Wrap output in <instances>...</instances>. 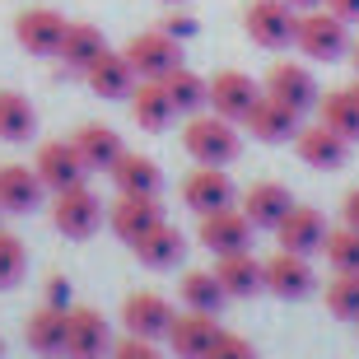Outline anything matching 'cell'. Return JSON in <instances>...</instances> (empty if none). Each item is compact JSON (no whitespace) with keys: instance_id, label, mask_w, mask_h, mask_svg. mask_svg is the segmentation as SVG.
Instances as JSON below:
<instances>
[{"instance_id":"14","label":"cell","mask_w":359,"mask_h":359,"mask_svg":"<svg viewBox=\"0 0 359 359\" xmlns=\"http://www.w3.org/2000/svg\"><path fill=\"white\" fill-rule=\"evenodd\" d=\"M107 224L121 243H140L149 229L163 224V201L159 196H117V205L107 210Z\"/></svg>"},{"instance_id":"48","label":"cell","mask_w":359,"mask_h":359,"mask_svg":"<svg viewBox=\"0 0 359 359\" xmlns=\"http://www.w3.org/2000/svg\"><path fill=\"white\" fill-rule=\"evenodd\" d=\"M0 215H5V210H0Z\"/></svg>"},{"instance_id":"20","label":"cell","mask_w":359,"mask_h":359,"mask_svg":"<svg viewBox=\"0 0 359 359\" xmlns=\"http://www.w3.org/2000/svg\"><path fill=\"white\" fill-rule=\"evenodd\" d=\"M294 149H299V159H304L308 168H341V163L350 159V140H341L336 131H327L322 121H313V126H299V135H294Z\"/></svg>"},{"instance_id":"29","label":"cell","mask_w":359,"mask_h":359,"mask_svg":"<svg viewBox=\"0 0 359 359\" xmlns=\"http://www.w3.org/2000/svg\"><path fill=\"white\" fill-rule=\"evenodd\" d=\"M135 257H140V266H149V271H168V266H177V262L187 257L182 229H173L168 219H163L159 229H149L145 238L135 243Z\"/></svg>"},{"instance_id":"30","label":"cell","mask_w":359,"mask_h":359,"mask_svg":"<svg viewBox=\"0 0 359 359\" xmlns=\"http://www.w3.org/2000/svg\"><path fill=\"white\" fill-rule=\"evenodd\" d=\"M318 121L327 131H336L341 140L355 145L359 140V103L350 89H332V93H318Z\"/></svg>"},{"instance_id":"9","label":"cell","mask_w":359,"mask_h":359,"mask_svg":"<svg viewBox=\"0 0 359 359\" xmlns=\"http://www.w3.org/2000/svg\"><path fill=\"white\" fill-rule=\"evenodd\" d=\"M173 318H177L173 304L154 290H135V294H126V304H121V327H126V336L159 341V336H168Z\"/></svg>"},{"instance_id":"7","label":"cell","mask_w":359,"mask_h":359,"mask_svg":"<svg viewBox=\"0 0 359 359\" xmlns=\"http://www.w3.org/2000/svg\"><path fill=\"white\" fill-rule=\"evenodd\" d=\"M112 355V327L93 308L66 313V359H107Z\"/></svg>"},{"instance_id":"47","label":"cell","mask_w":359,"mask_h":359,"mask_svg":"<svg viewBox=\"0 0 359 359\" xmlns=\"http://www.w3.org/2000/svg\"><path fill=\"white\" fill-rule=\"evenodd\" d=\"M0 350H5V341H0Z\"/></svg>"},{"instance_id":"40","label":"cell","mask_w":359,"mask_h":359,"mask_svg":"<svg viewBox=\"0 0 359 359\" xmlns=\"http://www.w3.org/2000/svg\"><path fill=\"white\" fill-rule=\"evenodd\" d=\"M42 304L70 308V280H66V276H52V280H47V290H42Z\"/></svg>"},{"instance_id":"10","label":"cell","mask_w":359,"mask_h":359,"mask_svg":"<svg viewBox=\"0 0 359 359\" xmlns=\"http://www.w3.org/2000/svg\"><path fill=\"white\" fill-rule=\"evenodd\" d=\"M257 98H262V84H257L252 75H243V70H219L215 80H205V103H210V112H219V117H229V121H243L252 112Z\"/></svg>"},{"instance_id":"39","label":"cell","mask_w":359,"mask_h":359,"mask_svg":"<svg viewBox=\"0 0 359 359\" xmlns=\"http://www.w3.org/2000/svg\"><path fill=\"white\" fill-rule=\"evenodd\" d=\"M159 28L168 33V38H177V42L196 38V19H191V14H182V10H173V14H168V19H163Z\"/></svg>"},{"instance_id":"16","label":"cell","mask_w":359,"mask_h":359,"mask_svg":"<svg viewBox=\"0 0 359 359\" xmlns=\"http://www.w3.org/2000/svg\"><path fill=\"white\" fill-rule=\"evenodd\" d=\"M14 38H19V47H24L28 56H56V47L66 38V19L56 10H47V5L24 10L14 19Z\"/></svg>"},{"instance_id":"46","label":"cell","mask_w":359,"mask_h":359,"mask_svg":"<svg viewBox=\"0 0 359 359\" xmlns=\"http://www.w3.org/2000/svg\"><path fill=\"white\" fill-rule=\"evenodd\" d=\"M168 5H182V0H168Z\"/></svg>"},{"instance_id":"38","label":"cell","mask_w":359,"mask_h":359,"mask_svg":"<svg viewBox=\"0 0 359 359\" xmlns=\"http://www.w3.org/2000/svg\"><path fill=\"white\" fill-rule=\"evenodd\" d=\"M107 359H163V355H159L154 341H145V336H126V341H112V355Z\"/></svg>"},{"instance_id":"12","label":"cell","mask_w":359,"mask_h":359,"mask_svg":"<svg viewBox=\"0 0 359 359\" xmlns=\"http://www.w3.org/2000/svg\"><path fill=\"white\" fill-rule=\"evenodd\" d=\"M276 243L285 248V252H299V257H313V252H322V243H327V219H322L313 205H290V215L280 219L276 229Z\"/></svg>"},{"instance_id":"19","label":"cell","mask_w":359,"mask_h":359,"mask_svg":"<svg viewBox=\"0 0 359 359\" xmlns=\"http://www.w3.org/2000/svg\"><path fill=\"white\" fill-rule=\"evenodd\" d=\"M219 336V322H215V313H177L173 327H168V350H173L177 359H205V350H210V341Z\"/></svg>"},{"instance_id":"37","label":"cell","mask_w":359,"mask_h":359,"mask_svg":"<svg viewBox=\"0 0 359 359\" xmlns=\"http://www.w3.org/2000/svg\"><path fill=\"white\" fill-rule=\"evenodd\" d=\"M205 359H252V346L233 332H219L210 341V350H205Z\"/></svg>"},{"instance_id":"3","label":"cell","mask_w":359,"mask_h":359,"mask_svg":"<svg viewBox=\"0 0 359 359\" xmlns=\"http://www.w3.org/2000/svg\"><path fill=\"white\" fill-rule=\"evenodd\" d=\"M243 28H248V38H252L257 47L280 52V47H290L294 33H299V10H294L290 0H252V5L243 10Z\"/></svg>"},{"instance_id":"17","label":"cell","mask_w":359,"mask_h":359,"mask_svg":"<svg viewBox=\"0 0 359 359\" xmlns=\"http://www.w3.org/2000/svg\"><path fill=\"white\" fill-rule=\"evenodd\" d=\"M243 126L252 131V140H262V145H280V140H294L299 135V126H304V117L294 112V107L276 103L271 93H262L252 103V112L243 117Z\"/></svg>"},{"instance_id":"6","label":"cell","mask_w":359,"mask_h":359,"mask_svg":"<svg viewBox=\"0 0 359 359\" xmlns=\"http://www.w3.org/2000/svg\"><path fill=\"white\" fill-rule=\"evenodd\" d=\"M196 238H201V248L215 252V257L243 252V248H252V219H248L243 210H233V205H224V210L201 215Z\"/></svg>"},{"instance_id":"28","label":"cell","mask_w":359,"mask_h":359,"mask_svg":"<svg viewBox=\"0 0 359 359\" xmlns=\"http://www.w3.org/2000/svg\"><path fill=\"white\" fill-rule=\"evenodd\" d=\"M103 52H107V38L93 24H66V38H61V47H56L61 66L75 70V75H84Z\"/></svg>"},{"instance_id":"2","label":"cell","mask_w":359,"mask_h":359,"mask_svg":"<svg viewBox=\"0 0 359 359\" xmlns=\"http://www.w3.org/2000/svg\"><path fill=\"white\" fill-rule=\"evenodd\" d=\"M294 47H299L308 61H341V56L350 52V24L336 19L327 5H322V10H304L299 14Z\"/></svg>"},{"instance_id":"26","label":"cell","mask_w":359,"mask_h":359,"mask_svg":"<svg viewBox=\"0 0 359 359\" xmlns=\"http://www.w3.org/2000/svg\"><path fill=\"white\" fill-rule=\"evenodd\" d=\"M290 205L294 196H290V187H280V182H252L248 196H243V215L252 219V229H276L290 215Z\"/></svg>"},{"instance_id":"1","label":"cell","mask_w":359,"mask_h":359,"mask_svg":"<svg viewBox=\"0 0 359 359\" xmlns=\"http://www.w3.org/2000/svg\"><path fill=\"white\" fill-rule=\"evenodd\" d=\"M182 149L191 154L196 163H210V168H229V163L238 159V121L219 117V112H196V117H187L182 126Z\"/></svg>"},{"instance_id":"42","label":"cell","mask_w":359,"mask_h":359,"mask_svg":"<svg viewBox=\"0 0 359 359\" xmlns=\"http://www.w3.org/2000/svg\"><path fill=\"white\" fill-rule=\"evenodd\" d=\"M327 10H332L336 19H346V24H355V19H359V0H327Z\"/></svg>"},{"instance_id":"43","label":"cell","mask_w":359,"mask_h":359,"mask_svg":"<svg viewBox=\"0 0 359 359\" xmlns=\"http://www.w3.org/2000/svg\"><path fill=\"white\" fill-rule=\"evenodd\" d=\"M290 5H294V10H299V14H304V10H322L327 0H290Z\"/></svg>"},{"instance_id":"5","label":"cell","mask_w":359,"mask_h":359,"mask_svg":"<svg viewBox=\"0 0 359 359\" xmlns=\"http://www.w3.org/2000/svg\"><path fill=\"white\" fill-rule=\"evenodd\" d=\"M126 61H131L135 80H163L168 70L182 66V42L168 38L163 28H149V33H135L126 42Z\"/></svg>"},{"instance_id":"25","label":"cell","mask_w":359,"mask_h":359,"mask_svg":"<svg viewBox=\"0 0 359 359\" xmlns=\"http://www.w3.org/2000/svg\"><path fill=\"white\" fill-rule=\"evenodd\" d=\"M215 276H219V285H224L229 299H252L257 290H266V280H262V262L252 257V248L219 257V262H215Z\"/></svg>"},{"instance_id":"15","label":"cell","mask_w":359,"mask_h":359,"mask_svg":"<svg viewBox=\"0 0 359 359\" xmlns=\"http://www.w3.org/2000/svg\"><path fill=\"white\" fill-rule=\"evenodd\" d=\"M233 177L224 173V168H210V163H201V168H191V173L182 177V201L191 205L196 215H210V210H224V205H233Z\"/></svg>"},{"instance_id":"36","label":"cell","mask_w":359,"mask_h":359,"mask_svg":"<svg viewBox=\"0 0 359 359\" xmlns=\"http://www.w3.org/2000/svg\"><path fill=\"white\" fill-rule=\"evenodd\" d=\"M322 252H327V262L336 271H359V229H350V224L332 229L327 243H322Z\"/></svg>"},{"instance_id":"35","label":"cell","mask_w":359,"mask_h":359,"mask_svg":"<svg viewBox=\"0 0 359 359\" xmlns=\"http://www.w3.org/2000/svg\"><path fill=\"white\" fill-rule=\"evenodd\" d=\"M28 271V248L19 243V233L0 229V290H14Z\"/></svg>"},{"instance_id":"31","label":"cell","mask_w":359,"mask_h":359,"mask_svg":"<svg viewBox=\"0 0 359 359\" xmlns=\"http://www.w3.org/2000/svg\"><path fill=\"white\" fill-rule=\"evenodd\" d=\"M33 131H38V112H33V103H28L24 93L5 89L0 93V140L24 145V140H33Z\"/></svg>"},{"instance_id":"32","label":"cell","mask_w":359,"mask_h":359,"mask_svg":"<svg viewBox=\"0 0 359 359\" xmlns=\"http://www.w3.org/2000/svg\"><path fill=\"white\" fill-rule=\"evenodd\" d=\"M159 84H163V93H168V103H173L177 117H196L201 107H205V80H201L196 70L177 66V70H168Z\"/></svg>"},{"instance_id":"13","label":"cell","mask_w":359,"mask_h":359,"mask_svg":"<svg viewBox=\"0 0 359 359\" xmlns=\"http://www.w3.org/2000/svg\"><path fill=\"white\" fill-rule=\"evenodd\" d=\"M262 280H266V290L276 294V299H308L313 285H318V276H313V266H308V257L285 252V248L262 262Z\"/></svg>"},{"instance_id":"11","label":"cell","mask_w":359,"mask_h":359,"mask_svg":"<svg viewBox=\"0 0 359 359\" xmlns=\"http://www.w3.org/2000/svg\"><path fill=\"white\" fill-rule=\"evenodd\" d=\"M33 168H38V177H42L47 191H66V187H80L84 177H89V163L80 159L75 140H47V145L38 149Z\"/></svg>"},{"instance_id":"44","label":"cell","mask_w":359,"mask_h":359,"mask_svg":"<svg viewBox=\"0 0 359 359\" xmlns=\"http://www.w3.org/2000/svg\"><path fill=\"white\" fill-rule=\"evenodd\" d=\"M350 56H355V70H359V42H355V47H350Z\"/></svg>"},{"instance_id":"34","label":"cell","mask_w":359,"mask_h":359,"mask_svg":"<svg viewBox=\"0 0 359 359\" xmlns=\"http://www.w3.org/2000/svg\"><path fill=\"white\" fill-rule=\"evenodd\" d=\"M327 313L341 322H359V271H336L327 285Z\"/></svg>"},{"instance_id":"41","label":"cell","mask_w":359,"mask_h":359,"mask_svg":"<svg viewBox=\"0 0 359 359\" xmlns=\"http://www.w3.org/2000/svg\"><path fill=\"white\" fill-rule=\"evenodd\" d=\"M341 219H346L350 229H359V187L346 191V201H341Z\"/></svg>"},{"instance_id":"18","label":"cell","mask_w":359,"mask_h":359,"mask_svg":"<svg viewBox=\"0 0 359 359\" xmlns=\"http://www.w3.org/2000/svg\"><path fill=\"white\" fill-rule=\"evenodd\" d=\"M42 196H47V187H42L38 168H28V163H5L0 168V210L5 215L38 210Z\"/></svg>"},{"instance_id":"45","label":"cell","mask_w":359,"mask_h":359,"mask_svg":"<svg viewBox=\"0 0 359 359\" xmlns=\"http://www.w3.org/2000/svg\"><path fill=\"white\" fill-rule=\"evenodd\" d=\"M350 93H355V103H359V80H355V84H350Z\"/></svg>"},{"instance_id":"23","label":"cell","mask_w":359,"mask_h":359,"mask_svg":"<svg viewBox=\"0 0 359 359\" xmlns=\"http://www.w3.org/2000/svg\"><path fill=\"white\" fill-rule=\"evenodd\" d=\"M84 84H89L98 98H131L135 70H131V61H126V52H112V47H107V52L84 70Z\"/></svg>"},{"instance_id":"33","label":"cell","mask_w":359,"mask_h":359,"mask_svg":"<svg viewBox=\"0 0 359 359\" xmlns=\"http://www.w3.org/2000/svg\"><path fill=\"white\" fill-rule=\"evenodd\" d=\"M182 304L191 308V313H219V308H224V285H219V276H215V271H187L182 276Z\"/></svg>"},{"instance_id":"22","label":"cell","mask_w":359,"mask_h":359,"mask_svg":"<svg viewBox=\"0 0 359 359\" xmlns=\"http://www.w3.org/2000/svg\"><path fill=\"white\" fill-rule=\"evenodd\" d=\"M75 149H80V159L89 163V173H112V163L126 154L121 145V135L103 121H84L80 131H75Z\"/></svg>"},{"instance_id":"21","label":"cell","mask_w":359,"mask_h":359,"mask_svg":"<svg viewBox=\"0 0 359 359\" xmlns=\"http://www.w3.org/2000/svg\"><path fill=\"white\" fill-rule=\"evenodd\" d=\"M112 187H117V196H159L163 191V168L149 154H121L112 163Z\"/></svg>"},{"instance_id":"24","label":"cell","mask_w":359,"mask_h":359,"mask_svg":"<svg viewBox=\"0 0 359 359\" xmlns=\"http://www.w3.org/2000/svg\"><path fill=\"white\" fill-rule=\"evenodd\" d=\"M66 313H70V308L42 304L38 313L24 322V341H28V350H38L42 359H61V355H66Z\"/></svg>"},{"instance_id":"27","label":"cell","mask_w":359,"mask_h":359,"mask_svg":"<svg viewBox=\"0 0 359 359\" xmlns=\"http://www.w3.org/2000/svg\"><path fill=\"white\" fill-rule=\"evenodd\" d=\"M126 103H131V117H135L140 131H168V121L177 117L159 80H135V89H131Z\"/></svg>"},{"instance_id":"4","label":"cell","mask_w":359,"mask_h":359,"mask_svg":"<svg viewBox=\"0 0 359 359\" xmlns=\"http://www.w3.org/2000/svg\"><path fill=\"white\" fill-rule=\"evenodd\" d=\"M52 224L66 238H93L98 224H103V201L93 196L84 182L66 187V191H52Z\"/></svg>"},{"instance_id":"8","label":"cell","mask_w":359,"mask_h":359,"mask_svg":"<svg viewBox=\"0 0 359 359\" xmlns=\"http://www.w3.org/2000/svg\"><path fill=\"white\" fill-rule=\"evenodd\" d=\"M262 93H271V98L285 103V107H294L299 117H304L308 107H318V80H313V70H308L304 61H276V66L266 70Z\"/></svg>"}]
</instances>
